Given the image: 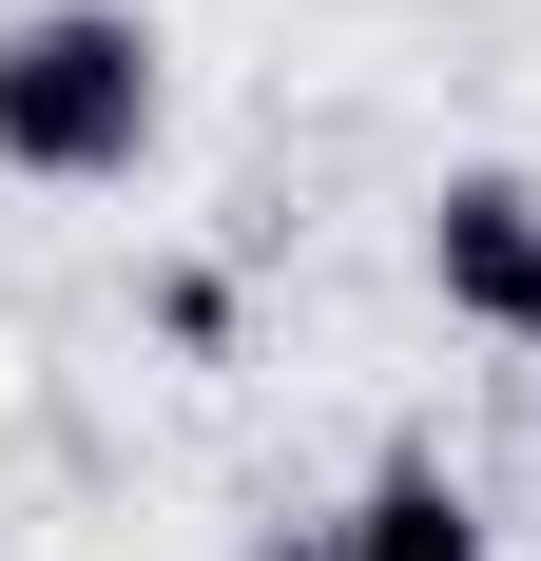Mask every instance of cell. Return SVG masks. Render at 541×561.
<instances>
[{"instance_id": "cell-2", "label": "cell", "mask_w": 541, "mask_h": 561, "mask_svg": "<svg viewBox=\"0 0 541 561\" xmlns=\"http://www.w3.org/2000/svg\"><path fill=\"white\" fill-rule=\"evenodd\" d=\"M445 290H464L484 330H522V290H541V194L522 174H464V194H445Z\"/></svg>"}, {"instance_id": "cell-1", "label": "cell", "mask_w": 541, "mask_h": 561, "mask_svg": "<svg viewBox=\"0 0 541 561\" xmlns=\"http://www.w3.org/2000/svg\"><path fill=\"white\" fill-rule=\"evenodd\" d=\"M136 136H156V39H136V20L58 0V20L0 39V156L20 174H116Z\"/></svg>"}, {"instance_id": "cell-3", "label": "cell", "mask_w": 541, "mask_h": 561, "mask_svg": "<svg viewBox=\"0 0 541 561\" xmlns=\"http://www.w3.org/2000/svg\"><path fill=\"white\" fill-rule=\"evenodd\" d=\"M348 561H484V542H464V504H445L426 465H387V484H368V523H348Z\"/></svg>"}, {"instance_id": "cell-4", "label": "cell", "mask_w": 541, "mask_h": 561, "mask_svg": "<svg viewBox=\"0 0 541 561\" xmlns=\"http://www.w3.org/2000/svg\"><path fill=\"white\" fill-rule=\"evenodd\" d=\"M522 348H541V290H522Z\"/></svg>"}]
</instances>
